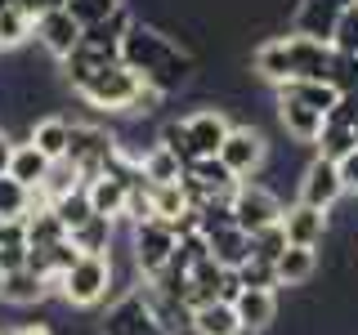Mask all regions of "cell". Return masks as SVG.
<instances>
[{
	"label": "cell",
	"mask_w": 358,
	"mask_h": 335,
	"mask_svg": "<svg viewBox=\"0 0 358 335\" xmlns=\"http://www.w3.org/2000/svg\"><path fill=\"white\" fill-rule=\"evenodd\" d=\"M121 63L162 98L179 94L197 72L193 54H188L184 45L171 40L162 27H148V22H139V18H134L126 27V36H121Z\"/></svg>",
	"instance_id": "6da1fadb"
},
{
	"label": "cell",
	"mask_w": 358,
	"mask_h": 335,
	"mask_svg": "<svg viewBox=\"0 0 358 335\" xmlns=\"http://www.w3.org/2000/svg\"><path fill=\"white\" fill-rule=\"evenodd\" d=\"M331 59L336 50L327 40L300 36V31H287V36H268L260 50L251 54L255 76L268 85H287V81H327L331 76Z\"/></svg>",
	"instance_id": "7a4b0ae2"
},
{
	"label": "cell",
	"mask_w": 358,
	"mask_h": 335,
	"mask_svg": "<svg viewBox=\"0 0 358 335\" xmlns=\"http://www.w3.org/2000/svg\"><path fill=\"white\" fill-rule=\"evenodd\" d=\"M229 126L233 121L224 117V107H197L179 121H166L162 134H157V143H166V148L188 165V161H197V156H215Z\"/></svg>",
	"instance_id": "3957f363"
},
{
	"label": "cell",
	"mask_w": 358,
	"mask_h": 335,
	"mask_svg": "<svg viewBox=\"0 0 358 335\" xmlns=\"http://www.w3.org/2000/svg\"><path fill=\"white\" fill-rule=\"evenodd\" d=\"M143 85L139 76L130 72L126 63H108V67H99L94 76H85L81 85H76V94L85 98L94 112H121V117H130L134 107H139V98H143Z\"/></svg>",
	"instance_id": "277c9868"
},
{
	"label": "cell",
	"mask_w": 358,
	"mask_h": 335,
	"mask_svg": "<svg viewBox=\"0 0 358 335\" xmlns=\"http://www.w3.org/2000/svg\"><path fill=\"white\" fill-rule=\"evenodd\" d=\"M112 290V255H76V264L59 277V295L72 308H99Z\"/></svg>",
	"instance_id": "5b68a950"
},
{
	"label": "cell",
	"mask_w": 358,
	"mask_h": 335,
	"mask_svg": "<svg viewBox=\"0 0 358 335\" xmlns=\"http://www.w3.org/2000/svg\"><path fill=\"white\" fill-rule=\"evenodd\" d=\"M179 246V232L175 223L166 219H143V223H130V260H134V273L148 282V277H157L166 264H171Z\"/></svg>",
	"instance_id": "8992f818"
},
{
	"label": "cell",
	"mask_w": 358,
	"mask_h": 335,
	"mask_svg": "<svg viewBox=\"0 0 358 335\" xmlns=\"http://www.w3.org/2000/svg\"><path fill=\"white\" fill-rule=\"evenodd\" d=\"M242 179L229 174V165L220 156H197V161L184 165V193H188V206L201 210V206H229L233 188Z\"/></svg>",
	"instance_id": "52a82bcc"
},
{
	"label": "cell",
	"mask_w": 358,
	"mask_h": 335,
	"mask_svg": "<svg viewBox=\"0 0 358 335\" xmlns=\"http://www.w3.org/2000/svg\"><path fill=\"white\" fill-rule=\"evenodd\" d=\"M112 156H117V134H112L108 126L72 121V134H67V161H72L85 179H94L99 170H108Z\"/></svg>",
	"instance_id": "ba28073f"
},
{
	"label": "cell",
	"mask_w": 358,
	"mask_h": 335,
	"mask_svg": "<svg viewBox=\"0 0 358 335\" xmlns=\"http://www.w3.org/2000/svg\"><path fill=\"white\" fill-rule=\"evenodd\" d=\"M229 210H233V223H238L242 232H260V228L282 219L287 206L278 201L273 188L255 184V179H242V184L233 188V197H229Z\"/></svg>",
	"instance_id": "9c48e42d"
},
{
	"label": "cell",
	"mask_w": 358,
	"mask_h": 335,
	"mask_svg": "<svg viewBox=\"0 0 358 335\" xmlns=\"http://www.w3.org/2000/svg\"><path fill=\"white\" fill-rule=\"evenodd\" d=\"M99 335H166V331H162V322H157V313L148 304V295H143V286H130L126 295L112 299V308L103 313Z\"/></svg>",
	"instance_id": "30bf717a"
},
{
	"label": "cell",
	"mask_w": 358,
	"mask_h": 335,
	"mask_svg": "<svg viewBox=\"0 0 358 335\" xmlns=\"http://www.w3.org/2000/svg\"><path fill=\"white\" fill-rule=\"evenodd\" d=\"M215 156L229 165L233 179H255L260 165H264V156H268V143H264V134L255 126H229V134H224Z\"/></svg>",
	"instance_id": "8fae6325"
},
{
	"label": "cell",
	"mask_w": 358,
	"mask_h": 335,
	"mask_svg": "<svg viewBox=\"0 0 358 335\" xmlns=\"http://www.w3.org/2000/svg\"><path fill=\"white\" fill-rule=\"evenodd\" d=\"M341 197H345V184H341V174H336V161L313 156L305 170H300V201H305V206H318V210H331Z\"/></svg>",
	"instance_id": "7c38bea8"
},
{
	"label": "cell",
	"mask_w": 358,
	"mask_h": 335,
	"mask_svg": "<svg viewBox=\"0 0 358 335\" xmlns=\"http://www.w3.org/2000/svg\"><path fill=\"white\" fill-rule=\"evenodd\" d=\"M233 313H238L242 322V335H260L278 322V290L273 286H242L238 295H233Z\"/></svg>",
	"instance_id": "4fadbf2b"
},
{
	"label": "cell",
	"mask_w": 358,
	"mask_h": 335,
	"mask_svg": "<svg viewBox=\"0 0 358 335\" xmlns=\"http://www.w3.org/2000/svg\"><path fill=\"white\" fill-rule=\"evenodd\" d=\"M36 40H41V50L50 54L54 63H63L67 54L81 45V22L67 14V9H50V14L36 18Z\"/></svg>",
	"instance_id": "5bb4252c"
},
{
	"label": "cell",
	"mask_w": 358,
	"mask_h": 335,
	"mask_svg": "<svg viewBox=\"0 0 358 335\" xmlns=\"http://www.w3.org/2000/svg\"><path fill=\"white\" fill-rule=\"evenodd\" d=\"M282 232H287V246H322L331 232V219H327V210L296 201V206L282 210Z\"/></svg>",
	"instance_id": "9a60e30c"
},
{
	"label": "cell",
	"mask_w": 358,
	"mask_h": 335,
	"mask_svg": "<svg viewBox=\"0 0 358 335\" xmlns=\"http://www.w3.org/2000/svg\"><path fill=\"white\" fill-rule=\"evenodd\" d=\"M336 18H341V5H331V0H296V5H291V31L327 40V45H331Z\"/></svg>",
	"instance_id": "2e32d148"
},
{
	"label": "cell",
	"mask_w": 358,
	"mask_h": 335,
	"mask_svg": "<svg viewBox=\"0 0 358 335\" xmlns=\"http://www.w3.org/2000/svg\"><path fill=\"white\" fill-rule=\"evenodd\" d=\"M322 112H313L305 103H296V98H287V94H278V126H282L296 143H313L322 134Z\"/></svg>",
	"instance_id": "e0dca14e"
},
{
	"label": "cell",
	"mask_w": 358,
	"mask_h": 335,
	"mask_svg": "<svg viewBox=\"0 0 358 335\" xmlns=\"http://www.w3.org/2000/svg\"><path fill=\"white\" fill-rule=\"evenodd\" d=\"M22 237H27V251H50V246L67 241V228L54 215V206H31L22 215Z\"/></svg>",
	"instance_id": "ac0fdd59"
},
{
	"label": "cell",
	"mask_w": 358,
	"mask_h": 335,
	"mask_svg": "<svg viewBox=\"0 0 358 335\" xmlns=\"http://www.w3.org/2000/svg\"><path fill=\"white\" fill-rule=\"evenodd\" d=\"M278 286H309L318 273V246H287L273 264Z\"/></svg>",
	"instance_id": "d6986e66"
},
{
	"label": "cell",
	"mask_w": 358,
	"mask_h": 335,
	"mask_svg": "<svg viewBox=\"0 0 358 335\" xmlns=\"http://www.w3.org/2000/svg\"><path fill=\"white\" fill-rule=\"evenodd\" d=\"M117 223L121 219H108V215H90L85 223H76L67 237L81 255H112V241H117Z\"/></svg>",
	"instance_id": "ffe728a7"
},
{
	"label": "cell",
	"mask_w": 358,
	"mask_h": 335,
	"mask_svg": "<svg viewBox=\"0 0 358 335\" xmlns=\"http://www.w3.org/2000/svg\"><path fill=\"white\" fill-rule=\"evenodd\" d=\"M50 295V282H45L41 273H31V268H18V273H5V282H0V299L14 308H27V304H41V299Z\"/></svg>",
	"instance_id": "44dd1931"
},
{
	"label": "cell",
	"mask_w": 358,
	"mask_h": 335,
	"mask_svg": "<svg viewBox=\"0 0 358 335\" xmlns=\"http://www.w3.org/2000/svg\"><path fill=\"white\" fill-rule=\"evenodd\" d=\"M31 36H36V18H31L27 9L18 5V0H9V5L0 9V54L22 50Z\"/></svg>",
	"instance_id": "7402d4cb"
},
{
	"label": "cell",
	"mask_w": 358,
	"mask_h": 335,
	"mask_svg": "<svg viewBox=\"0 0 358 335\" xmlns=\"http://www.w3.org/2000/svg\"><path fill=\"white\" fill-rule=\"evenodd\" d=\"M193 331L197 335H242V322L229 299H210V304L193 308Z\"/></svg>",
	"instance_id": "603a6c76"
},
{
	"label": "cell",
	"mask_w": 358,
	"mask_h": 335,
	"mask_svg": "<svg viewBox=\"0 0 358 335\" xmlns=\"http://www.w3.org/2000/svg\"><path fill=\"white\" fill-rule=\"evenodd\" d=\"M45 170H50V156H45L31 139H22V143H14V156H9V179H18L22 188H36L41 179H45Z\"/></svg>",
	"instance_id": "cb8c5ba5"
},
{
	"label": "cell",
	"mask_w": 358,
	"mask_h": 335,
	"mask_svg": "<svg viewBox=\"0 0 358 335\" xmlns=\"http://www.w3.org/2000/svg\"><path fill=\"white\" fill-rule=\"evenodd\" d=\"M67 134H72V121H67V117H41V121H31V126H27V139L36 143L50 161L67 156Z\"/></svg>",
	"instance_id": "d4e9b609"
},
{
	"label": "cell",
	"mask_w": 358,
	"mask_h": 335,
	"mask_svg": "<svg viewBox=\"0 0 358 335\" xmlns=\"http://www.w3.org/2000/svg\"><path fill=\"white\" fill-rule=\"evenodd\" d=\"M278 94H287V98H296V103H305V107H313V112H327L341 103V94H336V85L331 81H287V85H273Z\"/></svg>",
	"instance_id": "484cf974"
},
{
	"label": "cell",
	"mask_w": 358,
	"mask_h": 335,
	"mask_svg": "<svg viewBox=\"0 0 358 335\" xmlns=\"http://www.w3.org/2000/svg\"><path fill=\"white\" fill-rule=\"evenodd\" d=\"M139 170L148 184H179L184 179V161L166 148V143H148V152L139 156Z\"/></svg>",
	"instance_id": "4316f807"
},
{
	"label": "cell",
	"mask_w": 358,
	"mask_h": 335,
	"mask_svg": "<svg viewBox=\"0 0 358 335\" xmlns=\"http://www.w3.org/2000/svg\"><path fill=\"white\" fill-rule=\"evenodd\" d=\"M148 197H152V219H166V223H179L193 210L184 193V179L179 184H148Z\"/></svg>",
	"instance_id": "83f0119b"
},
{
	"label": "cell",
	"mask_w": 358,
	"mask_h": 335,
	"mask_svg": "<svg viewBox=\"0 0 358 335\" xmlns=\"http://www.w3.org/2000/svg\"><path fill=\"white\" fill-rule=\"evenodd\" d=\"M354 148V126L350 121H336V117H327L322 121V134L313 139V156H327V161H341L345 152Z\"/></svg>",
	"instance_id": "f1b7e54d"
},
{
	"label": "cell",
	"mask_w": 358,
	"mask_h": 335,
	"mask_svg": "<svg viewBox=\"0 0 358 335\" xmlns=\"http://www.w3.org/2000/svg\"><path fill=\"white\" fill-rule=\"evenodd\" d=\"M121 5H126V0H67L63 9H67V14H72L76 22H81V31H85V27H94V22L112 18Z\"/></svg>",
	"instance_id": "f546056e"
},
{
	"label": "cell",
	"mask_w": 358,
	"mask_h": 335,
	"mask_svg": "<svg viewBox=\"0 0 358 335\" xmlns=\"http://www.w3.org/2000/svg\"><path fill=\"white\" fill-rule=\"evenodd\" d=\"M282 251H287L282 219H278V223H268V228H260V232H251V255H255V260L278 264V255H282Z\"/></svg>",
	"instance_id": "4dcf8cb0"
},
{
	"label": "cell",
	"mask_w": 358,
	"mask_h": 335,
	"mask_svg": "<svg viewBox=\"0 0 358 335\" xmlns=\"http://www.w3.org/2000/svg\"><path fill=\"white\" fill-rule=\"evenodd\" d=\"M54 215L63 219V228H67V232H72L76 223H85L90 215H94V210H90V197H85V184L76 188V193H67V197L54 201Z\"/></svg>",
	"instance_id": "1f68e13d"
},
{
	"label": "cell",
	"mask_w": 358,
	"mask_h": 335,
	"mask_svg": "<svg viewBox=\"0 0 358 335\" xmlns=\"http://www.w3.org/2000/svg\"><path fill=\"white\" fill-rule=\"evenodd\" d=\"M327 81L336 85V94H341V98H358V59H354V54H336Z\"/></svg>",
	"instance_id": "d6a6232c"
},
{
	"label": "cell",
	"mask_w": 358,
	"mask_h": 335,
	"mask_svg": "<svg viewBox=\"0 0 358 335\" xmlns=\"http://www.w3.org/2000/svg\"><path fill=\"white\" fill-rule=\"evenodd\" d=\"M331 50H336V54H354V59H358V5L341 9L336 31H331Z\"/></svg>",
	"instance_id": "836d02e7"
},
{
	"label": "cell",
	"mask_w": 358,
	"mask_h": 335,
	"mask_svg": "<svg viewBox=\"0 0 358 335\" xmlns=\"http://www.w3.org/2000/svg\"><path fill=\"white\" fill-rule=\"evenodd\" d=\"M27 215V188L18 179L0 174V219H22Z\"/></svg>",
	"instance_id": "e575fe53"
},
{
	"label": "cell",
	"mask_w": 358,
	"mask_h": 335,
	"mask_svg": "<svg viewBox=\"0 0 358 335\" xmlns=\"http://www.w3.org/2000/svg\"><path fill=\"white\" fill-rule=\"evenodd\" d=\"M238 286H278V273H273V264L268 260H246L242 268H238Z\"/></svg>",
	"instance_id": "d590c367"
},
{
	"label": "cell",
	"mask_w": 358,
	"mask_h": 335,
	"mask_svg": "<svg viewBox=\"0 0 358 335\" xmlns=\"http://www.w3.org/2000/svg\"><path fill=\"white\" fill-rule=\"evenodd\" d=\"M336 174H341V184H345V193H358V143L350 152L336 161Z\"/></svg>",
	"instance_id": "8d00e7d4"
},
{
	"label": "cell",
	"mask_w": 358,
	"mask_h": 335,
	"mask_svg": "<svg viewBox=\"0 0 358 335\" xmlns=\"http://www.w3.org/2000/svg\"><path fill=\"white\" fill-rule=\"evenodd\" d=\"M0 335H54L45 322H27V327H9V331H0Z\"/></svg>",
	"instance_id": "74e56055"
},
{
	"label": "cell",
	"mask_w": 358,
	"mask_h": 335,
	"mask_svg": "<svg viewBox=\"0 0 358 335\" xmlns=\"http://www.w3.org/2000/svg\"><path fill=\"white\" fill-rule=\"evenodd\" d=\"M9 156H14V139L0 130V174H9Z\"/></svg>",
	"instance_id": "f35d334b"
},
{
	"label": "cell",
	"mask_w": 358,
	"mask_h": 335,
	"mask_svg": "<svg viewBox=\"0 0 358 335\" xmlns=\"http://www.w3.org/2000/svg\"><path fill=\"white\" fill-rule=\"evenodd\" d=\"M331 5H341V9H350V5H358V0H331Z\"/></svg>",
	"instance_id": "ab89813d"
},
{
	"label": "cell",
	"mask_w": 358,
	"mask_h": 335,
	"mask_svg": "<svg viewBox=\"0 0 358 335\" xmlns=\"http://www.w3.org/2000/svg\"><path fill=\"white\" fill-rule=\"evenodd\" d=\"M0 282H5V273H0Z\"/></svg>",
	"instance_id": "60d3db41"
}]
</instances>
